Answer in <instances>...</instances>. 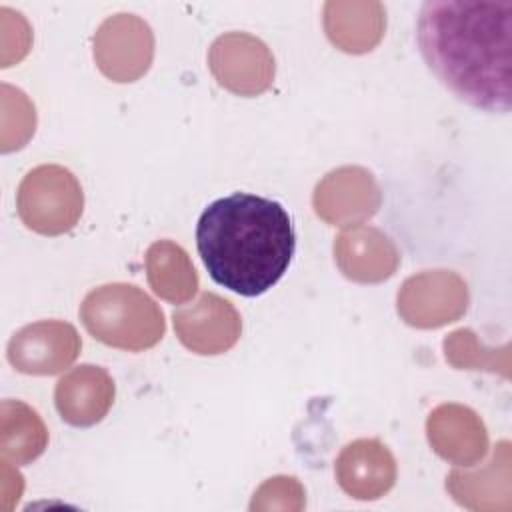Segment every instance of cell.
Here are the masks:
<instances>
[{
	"instance_id": "obj_17",
	"label": "cell",
	"mask_w": 512,
	"mask_h": 512,
	"mask_svg": "<svg viewBox=\"0 0 512 512\" xmlns=\"http://www.w3.org/2000/svg\"><path fill=\"white\" fill-rule=\"evenodd\" d=\"M48 446V430L28 404L18 400L2 402L0 416V452L2 462L30 464Z\"/></svg>"
},
{
	"instance_id": "obj_7",
	"label": "cell",
	"mask_w": 512,
	"mask_h": 512,
	"mask_svg": "<svg viewBox=\"0 0 512 512\" xmlns=\"http://www.w3.org/2000/svg\"><path fill=\"white\" fill-rule=\"evenodd\" d=\"M208 66L216 82L238 96L266 92L276 76L270 48L248 32H226L218 36L210 46Z\"/></svg>"
},
{
	"instance_id": "obj_13",
	"label": "cell",
	"mask_w": 512,
	"mask_h": 512,
	"mask_svg": "<svg viewBox=\"0 0 512 512\" xmlns=\"http://www.w3.org/2000/svg\"><path fill=\"white\" fill-rule=\"evenodd\" d=\"M426 434L432 450L456 466H474L488 452L486 426L468 406L440 404L426 420Z\"/></svg>"
},
{
	"instance_id": "obj_15",
	"label": "cell",
	"mask_w": 512,
	"mask_h": 512,
	"mask_svg": "<svg viewBox=\"0 0 512 512\" xmlns=\"http://www.w3.org/2000/svg\"><path fill=\"white\" fill-rule=\"evenodd\" d=\"M324 30L342 52H370L384 36L386 8L374 0H330L324 4Z\"/></svg>"
},
{
	"instance_id": "obj_4",
	"label": "cell",
	"mask_w": 512,
	"mask_h": 512,
	"mask_svg": "<svg viewBox=\"0 0 512 512\" xmlns=\"http://www.w3.org/2000/svg\"><path fill=\"white\" fill-rule=\"evenodd\" d=\"M16 208L20 220L32 232L60 236L78 224L84 210V192L68 168L42 164L22 178Z\"/></svg>"
},
{
	"instance_id": "obj_11",
	"label": "cell",
	"mask_w": 512,
	"mask_h": 512,
	"mask_svg": "<svg viewBox=\"0 0 512 512\" xmlns=\"http://www.w3.org/2000/svg\"><path fill=\"white\" fill-rule=\"evenodd\" d=\"M338 486L356 500H378L396 482V460L386 444L376 438L348 442L336 462Z\"/></svg>"
},
{
	"instance_id": "obj_18",
	"label": "cell",
	"mask_w": 512,
	"mask_h": 512,
	"mask_svg": "<svg viewBox=\"0 0 512 512\" xmlns=\"http://www.w3.org/2000/svg\"><path fill=\"white\" fill-rule=\"evenodd\" d=\"M508 344H504L500 350L496 348H484L476 334L468 328L454 330L444 340V354L446 360L456 368L466 370H488V372H500L504 378L510 376V352Z\"/></svg>"
},
{
	"instance_id": "obj_12",
	"label": "cell",
	"mask_w": 512,
	"mask_h": 512,
	"mask_svg": "<svg viewBox=\"0 0 512 512\" xmlns=\"http://www.w3.org/2000/svg\"><path fill=\"white\" fill-rule=\"evenodd\" d=\"M112 376L94 364H80L66 372L54 388V404L60 418L78 428L98 424L114 404Z\"/></svg>"
},
{
	"instance_id": "obj_14",
	"label": "cell",
	"mask_w": 512,
	"mask_h": 512,
	"mask_svg": "<svg viewBox=\"0 0 512 512\" xmlns=\"http://www.w3.org/2000/svg\"><path fill=\"white\" fill-rule=\"evenodd\" d=\"M334 260L348 280L376 284L396 272L400 254L384 232L372 226L356 224L348 226L336 236Z\"/></svg>"
},
{
	"instance_id": "obj_6",
	"label": "cell",
	"mask_w": 512,
	"mask_h": 512,
	"mask_svg": "<svg viewBox=\"0 0 512 512\" xmlns=\"http://www.w3.org/2000/svg\"><path fill=\"white\" fill-rule=\"evenodd\" d=\"M154 58V34L146 20L120 12L106 18L94 34V60L112 82L142 78Z\"/></svg>"
},
{
	"instance_id": "obj_10",
	"label": "cell",
	"mask_w": 512,
	"mask_h": 512,
	"mask_svg": "<svg viewBox=\"0 0 512 512\" xmlns=\"http://www.w3.org/2000/svg\"><path fill=\"white\" fill-rule=\"evenodd\" d=\"M382 194L374 176L360 166L328 172L314 190V212L332 226H356L374 216Z\"/></svg>"
},
{
	"instance_id": "obj_3",
	"label": "cell",
	"mask_w": 512,
	"mask_h": 512,
	"mask_svg": "<svg viewBox=\"0 0 512 512\" xmlns=\"http://www.w3.org/2000/svg\"><path fill=\"white\" fill-rule=\"evenodd\" d=\"M80 318L92 338L128 352L156 346L166 332L160 306L142 288L128 282L90 290L82 300Z\"/></svg>"
},
{
	"instance_id": "obj_9",
	"label": "cell",
	"mask_w": 512,
	"mask_h": 512,
	"mask_svg": "<svg viewBox=\"0 0 512 512\" xmlns=\"http://www.w3.org/2000/svg\"><path fill=\"white\" fill-rule=\"evenodd\" d=\"M172 322L182 346L200 356L228 352L242 332L238 310L214 292H202L196 302L174 310Z\"/></svg>"
},
{
	"instance_id": "obj_5",
	"label": "cell",
	"mask_w": 512,
	"mask_h": 512,
	"mask_svg": "<svg viewBox=\"0 0 512 512\" xmlns=\"http://www.w3.org/2000/svg\"><path fill=\"white\" fill-rule=\"evenodd\" d=\"M468 286L450 270H426L410 276L398 290L400 318L414 328H440L468 310Z\"/></svg>"
},
{
	"instance_id": "obj_16",
	"label": "cell",
	"mask_w": 512,
	"mask_h": 512,
	"mask_svg": "<svg viewBox=\"0 0 512 512\" xmlns=\"http://www.w3.org/2000/svg\"><path fill=\"white\" fill-rule=\"evenodd\" d=\"M146 274L154 294L172 304H184L198 292V274L192 260L172 240H158L146 250Z\"/></svg>"
},
{
	"instance_id": "obj_8",
	"label": "cell",
	"mask_w": 512,
	"mask_h": 512,
	"mask_svg": "<svg viewBox=\"0 0 512 512\" xmlns=\"http://www.w3.org/2000/svg\"><path fill=\"white\" fill-rule=\"evenodd\" d=\"M82 340L64 320H40L12 334L6 356L22 374L52 376L66 370L80 354Z\"/></svg>"
},
{
	"instance_id": "obj_2",
	"label": "cell",
	"mask_w": 512,
	"mask_h": 512,
	"mask_svg": "<svg viewBox=\"0 0 512 512\" xmlns=\"http://www.w3.org/2000/svg\"><path fill=\"white\" fill-rule=\"evenodd\" d=\"M196 248L216 284L254 298L288 270L296 234L280 202L234 192L204 208L196 224Z\"/></svg>"
},
{
	"instance_id": "obj_1",
	"label": "cell",
	"mask_w": 512,
	"mask_h": 512,
	"mask_svg": "<svg viewBox=\"0 0 512 512\" xmlns=\"http://www.w3.org/2000/svg\"><path fill=\"white\" fill-rule=\"evenodd\" d=\"M416 40L428 68L454 96L480 110H510V0H428Z\"/></svg>"
}]
</instances>
